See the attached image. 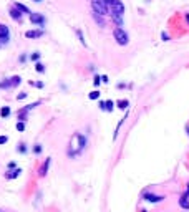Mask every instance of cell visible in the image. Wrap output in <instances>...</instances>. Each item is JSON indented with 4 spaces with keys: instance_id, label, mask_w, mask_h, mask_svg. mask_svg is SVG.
<instances>
[{
    "instance_id": "6da1fadb",
    "label": "cell",
    "mask_w": 189,
    "mask_h": 212,
    "mask_svg": "<svg viewBox=\"0 0 189 212\" xmlns=\"http://www.w3.org/2000/svg\"><path fill=\"white\" fill-rule=\"evenodd\" d=\"M85 146H86V138L83 136V134H75V136L71 138V148H70L68 154L73 157L75 154H78V152L83 151Z\"/></svg>"
},
{
    "instance_id": "7a4b0ae2",
    "label": "cell",
    "mask_w": 189,
    "mask_h": 212,
    "mask_svg": "<svg viewBox=\"0 0 189 212\" xmlns=\"http://www.w3.org/2000/svg\"><path fill=\"white\" fill-rule=\"evenodd\" d=\"M113 35H115V40L118 42V45H121V46L128 45L129 37H128V33H126V32L123 30V28L116 27V28H115V32H113Z\"/></svg>"
},
{
    "instance_id": "3957f363",
    "label": "cell",
    "mask_w": 189,
    "mask_h": 212,
    "mask_svg": "<svg viewBox=\"0 0 189 212\" xmlns=\"http://www.w3.org/2000/svg\"><path fill=\"white\" fill-rule=\"evenodd\" d=\"M91 7H93V12L100 13V15L108 13V5L105 3V0H91Z\"/></svg>"
},
{
    "instance_id": "277c9868",
    "label": "cell",
    "mask_w": 189,
    "mask_h": 212,
    "mask_svg": "<svg viewBox=\"0 0 189 212\" xmlns=\"http://www.w3.org/2000/svg\"><path fill=\"white\" fill-rule=\"evenodd\" d=\"M30 22L33 23V25L43 27V25H45V17L40 15V13H30Z\"/></svg>"
},
{
    "instance_id": "5b68a950",
    "label": "cell",
    "mask_w": 189,
    "mask_h": 212,
    "mask_svg": "<svg viewBox=\"0 0 189 212\" xmlns=\"http://www.w3.org/2000/svg\"><path fill=\"white\" fill-rule=\"evenodd\" d=\"M8 38H10V30H8V27H7V25H2V23H0V42L7 43V42H8Z\"/></svg>"
},
{
    "instance_id": "8992f818",
    "label": "cell",
    "mask_w": 189,
    "mask_h": 212,
    "mask_svg": "<svg viewBox=\"0 0 189 212\" xmlns=\"http://www.w3.org/2000/svg\"><path fill=\"white\" fill-rule=\"evenodd\" d=\"M143 197L146 201H149V202H161V201H164L163 196H156V194H151V192H144Z\"/></svg>"
},
{
    "instance_id": "52a82bcc",
    "label": "cell",
    "mask_w": 189,
    "mask_h": 212,
    "mask_svg": "<svg viewBox=\"0 0 189 212\" xmlns=\"http://www.w3.org/2000/svg\"><path fill=\"white\" fill-rule=\"evenodd\" d=\"M113 12L118 13V15H124V5H123V2H121V0H115V3H113Z\"/></svg>"
},
{
    "instance_id": "ba28073f",
    "label": "cell",
    "mask_w": 189,
    "mask_h": 212,
    "mask_svg": "<svg viewBox=\"0 0 189 212\" xmlns=\"http://www.w3.org/2000/svg\"><path fill=\"white\" fill-rule=\"evenodd\" d=\"M42 35H43L42 30H28V32L25 33L27 38H40Z\"/></svg>"
},
{
    "instance_id": "9c48e42d",
    "label": "cell",
    "mask_w": 189,
    "mask_h": 212,
    "mask_svg": "<svg viewBox=\"0 0 189 212\" xmlns=\"http://www.w3.org/2000/svg\"><path fill=\"white\" fill-rule=\"evenodd\" d=\"M111 17H113V22H115L119 28L123 27V15H118V13H115V12H113V13H111Z\"/></svg>"
},
{
    "instance_id": "30bf717a",
    "label": "cell",
    "mask_w": 189,
    "mask_h": 212,
    "mask_svg": "<svg viewBox=\"0 0 189 212\" xmlns=\"http://www.w3.org/2000/svg\"><path fill=\"white\" fill-rule=\"evenodd\" d=\"M50 162H52V159L50 157H48L47 159V161L45 162H43V166H42V169H40V176L43 177V176H45L47 174V171H48V167H50Z\"/></svg>"
},
{
    "instance_id": "8fae6325",
    "label": "cell",
    "mask_w": 189,
    "mask_h": 212,
    "mask_svg": "<svg viewBox=\"0 0 189 212\" xmlns=\"http://www.w3.org/2000/svg\"><path fill=\"white\" fill-rule=\"evenodd\" d=\"M20 172H22V169H15V171H13V172H5V177H7V179H15V177H18V176H20Z\"/></svg>"
},
{
    "instance_id": "7c38bea8",
    "label": "cell",
    "mask_w": 189,
    "mask_h": 212,
    "mask_svg": "<svg viewBox=\"0 0 189 212\" xmlns=\"http://www.w3.org/2000/svg\"><path fill=\"white\" fill-rule=\"evenodd\" d=\"M179 205H181L182 209L189 210V199H187V197H184V196H181V199H179Z\"/></svg>"
},
{
    "instance_id": "4fadbf2b",
    "label": "cell",
    "mask_w": 189,
    "mask_h": 212,
    "mask_svg": "<svg viewBox=\"0 0 189 212\" xmlns=\"http://www.w3.org/2000/svg\"><path fill=\"white\" fill-rule=\"evenodd\" d=\"M10 15H12L13 20H20V18H22V12L18 10V8H12V10H10Z\"/></svg>"
},
{
    "instance_id": "5bb4252c",
    "label": "cell",
    "mask_w": 189,
    "mask_h": 212,
    "mask_svg": "<svg viewBox=\"0 0 189 212\" xmlns=\"http://www.w3.org/2000/svg\"><path fill=\"white\" fill-rule=\"evenodd\" d=\"M93 18L96 20V23H98L100 27H105V20H103V15H100V13L93 12Z\"/></svg>"
},
{
    "instance_id": "9a60e30c",
    "label": "cell",
    "mask_w": 189,
    "mask_h": 212,
    "mask_svg": "<svg viewBox=\"0 0 189 212\" xmlns=\"http://www.w3.org/2000/svg\"><path fill=\"white\" fill-rule=\"evenodd\" d=\"M0 116H2V118L10 116V108H8V106H3V108L0 109Z\"/></svg>"
},
{
    "instance_id": "2e32d148",
    "label": "cell",
    "mask_w": 189,
    "mask_h": 212,
    "mask_svg": "<svg viewBox=\"0 0 189 212\" xmlns=\"http://www.w3.org/2000/svg\"><path fill=\"white\" fill-rule=\"evenodd\" d=\"M15 8H18V10L23 12V13H32L30 10H28V7H25L23 3H15Z\"/></svg>"
},
{
    "instance_id": "e0dca14e",
    "label": "cell",
    "mask_w": 189,
    "mask_h": 212,
    "mask_svg": "<svg viewBox=\"0 0 189 212\" xmlns=\"http://www.w3.org/2000/svg\"><path fill=\"white\" fill-rule=\"evenodd\" d=\"M128 106H129L128 99H119V101H118V108H121V109H126Z\"/></svg>"
},
{
    "instance_id": "ac0fdd59",
    "label": "cell",
    "mask_w": 189,
    "mask_h": 212,
    "mask_svg": "<svg viewBox=\"0 0 189 212\" xmlns=\"http://www.w3.org/2000/svg\"><path fill=\"white\" fill-rule=\"evenodd\" d=\"M12 83H10V80H3V81H0V88H10Z\"/></svg>"
},
{
    "instance_id": "d6986e66",
    "label": "cell",
    "mask_w": 189,
    "mask_h": 212,
    "mask_svg": "<svg viewBox=\"0 0 189 212\" xmlns=\"http://www.w3.org/2000/svg\"><path fill=\"white\" fill-rule=\"evenodd\" d=\"M20 81H22L20 76H13V78L10 80V83H12V86H18V85H20Z\"/></svg>"
},
{
    "instance_id": "ffe728a7",
    "label": "cell",
    "mask_w": 189,
    "mask_h": 212,
    "mask_svg": "<svg viewBox=\"0 0 189 212\" xmlns=\"http://www.w3.org/2000/svg\"><path fill=\"white\" fill-rule=\"evenodd\" d=\"M100 98V91H91L90 93V99H98Z\"/></svg>"
},
{
    "instance_id": "44dd1931",
    "label": "cell",
    "mask_w": 189,
    "mask_h": 212,
    "mask_svg": "<svg viewBox=\"0 0 189 212\" xmlns=\"http://www.w3.org/2000/svg\"><path fill=\"white\" fill-rule=\"evenodd\" d=\"M17 129H18V131H25V123H23V121H18V123H17Z\"/></svg>"
},
{
    "instance_id": "7402d4cb",
    "label": "cell",
    "mask_w": 189,
    "mask_h": 212,
    "mask_svg": "<svg viewBox=\"0 0 189 212\" xmlns=\"http://www.w3.org/2000/svg\"><path fill=\"white\" fill-rule=\"evenodd\" d=\"M106 111H113V101H106Z\"/></svg>"
},
{
    "instance_id": "603a6c76",
    "label": "cell",
    "mask_w": 189,
    "mask_h": 212,
    "mask_svg": "<svg viewBox=\"0 0 189 212\" xmlns=\"http://www.w3.org/2000/svg\"><path fill=\"white\" fill-rule=\"evenodd\" d=\"M17 149H18V152H22V154H23V152H27V146H25V144H18V148H17Z\"/></svg>"
},
{
    "instance_id": "cb8c5ba5",
    "label": "cell",
    "mask_w": 189,
    "mask_h": 212,
    "mask_svg": "<svg viewBox=\"0 0 189 212\" xmlns=\"http://www.w3.org/2000/svg\"><path fill=\"white\" fill-rule=\"evenodd\" d=\"M37 71L38 73H43V71H45V66H43L42 63H37Z\"/></svg>"
},
{
    "instance_id": "d4e9b609",
    "label": "cell",
    "mask_w": 189,
    "mask_h": 212,
    "mask_svg": "<svg viewBox=\"0 0 189 212\" xmlns=\"http://www.w3.org/2000/svg\"><path fill=\"white\" fill-rule=\"evenodd\" d=\"M33 152H35V154H40L42 152V146H40V144H37V146L33 148Z\"/></svg>"
},
{
    "instance_id": "484cf974",
    "label": "cell",
    "mask_w": 189,
    "mask_h": 212,
    "mask_svg": "<svg viewBox=\"0 0 189 212\" xmlns=\"http://www.w3.org/2000/svg\"><path fill=\"white\" fill-rule=\"evenodd\" d=\"M30 58H32L33 61H37L38 58H40V53H32V56H30Z\"/></svg>"
},
{
    "instance_id": "4316f807",
    "label": "cell",
    "mask_w": 189,
    "mask_h": 212,
    "mask_svg": "<svg viewBox=\"0 0 189 212\" xmlns=\"http://www.w3.org/2000/svg\"><path fill=\"white\" fill-rule=\"evenodd\" d=\"M161 38H163L164 42H168V40H169V35H168L166 32H163V33H161Z\"/></svg>"
},
{
    "instance_id": "83f0119b",
    "label": "cell",
    "mask_w": 189,
    "mask_h": 212,
    "mask_svg": "<svg viewBox=\"0 0 189 212\" xmlns=\"http://www.w3.org/2000/svg\"><path fill=\"white\" fill-rule=\"evenodd\" d=\"M76 33H78V37H80V40H81V43H83V45H86V42L83 40V35H81V30H76Z\"/></svg>"
},
{
    "instance_id": "f1b7e54d",
    "label": "cell",
    "mask_w": 189,
    "mask_h": 212,
    "mask_svg": "<svg viewBox=\"0 0 189 212\" xmlns=\"http://www.w3.org/2000/svg\"><path fill=\"white\" fill-rule=\"evenodd\" d=\"M8 141V138L7 136H0V144H5Z\"/></svg>"
},
{
    "instance_id": "f546056e",
    "label": "cell",
    "mask_w": 189,
    "mask_h": 212,
    "mask_svg": "<svg viewBox=\"0 0 189 212\" xmlns=\"http://www.w3.org/2000/svg\"><path fill=\"white\" fill-rule=\"evenodd\" d=\"M100 81H101V78H100L98 75H96V76H95V81H93V83H95V86H98V85H100Z\"/></svg>"
},
{
    "instance_id": "4dcf8cb0",
    "label": "cell",
    "mask_w": 189,
    "mask_h": 212,
    "mask_svg": "<svg viewBox=\"0 0 189 212\" xmlns=\"http://www.w3.org/2000/svg\"><path fill=\"white\" fill-rule=\"evenodd\" d=\"M100 109H106V101H100Z\"/></svg>"
},
{
    "instance_id": "1f68e13d",
    "label": "cell",
    "mask_w": 189,
    "mask_h": 212,
    "mask_svg": "<svg viewBox=\"0 0 189 212\" xmlns=\"http://www.w3.org/2000/svg\"><path fill=\"white\" fill-rule=\"evenodd\" d=\"M32 85H35L37 88H43V83H42V81H38V83H33V81H32Z\"/></svg>"
},
{
    "instance_id": "d6a6232c",
    "label": "cell",
    "mask_w": 189,
    "mask_h": 212,
    "mask_svg": "<svg viewBox=\"0 0 189 212\" xmlns=\"http://www.w3.org/2000/svg\"><path fill=\"white\" fill-rule=\"evenodd\" d=\"M17 98H18V99H23V98H27V93H20V95L17 96Z\"/></svg>"
},
{
    "instance_id": "836d02e7",
    "label": "cell",
    "mask_w": 189,
    "mask_h": 212,
    "mask_svg": "<svg viewBox=\"0 0 189 212\" xmlns=\"http://www.w3.org/2000/svg\"><path fill=\"white\" fill-rule=\"evenodd\" d=\"M105 3H106V5H113L115 0H105Z\"/></svg>"
},
{
    "instance_id": "e575fe53",
    "label": "cell",
    "mask_w": 189,
    "mask_h": 212,
    "mask_svg": "<svg viewBox=\"0 0 189 212\" xmlns=\"http://www.w3.org/2000/svg\"><path fill=\"white\" fill-rule=\"evenodd\" d=\"M184 197H187V199H189V184H187V189H186V192H184Z\"/></svg>"
},
{
    "instance_id": "d590c367",
    "label": "cell",
    "mask_w": 189,
    "mask_h": 212,
    "mask_svg": "<svg viewBox=\"0 0 189 212\" xmlns=\"http://www.w3.org/2000/svg\"><path fill=\"white\" fill-rule=\"evenodd\" d=\"M8 169H15V162H10V164H8Z\"/></svg>"
},
{
    "instance_id": "8d00e7d4",
    "label": "cell",
    "mask_w": 189,
    "mask_h": 212,
    "mask_svg": "<svg viewBox=\"0 0 189 212\" xmlns=\"http://www.w3.org/2000/svg\"><path fill=\"white\" fill-rule=\"evenodd\" d=\"M186 20H187V23H189V13H187V15H186Z\"/></svg>"
},
{
    "instance_id": "74e56055",
    "label": "cell",
    "mask_w": 189,
    "mask_h": 212,
    "mask_svg": "<svg viewBox=\"0 0 189 212\" xmlns=\"http://www.w3.org/2000/svg\"><path fill=\"white\" fill-rule=\"evenodd\" d=\"M186 131H187V134H189V126H187V128H186Z\"/></svg>"
},
{
    "instance_id": "f35d334b",
    "label": "cell",
    "mask_w": 189,
    "mask_h": 212,
    "mask_svg": "<svg viewBox=\"0 0 189 212\" xmlns=\"http://www.w3.org/2000/svg\"><path fill=\"white\" fill-rule=\"evenodd\" d=\"M33 2H42V0H33Z\"/></svg>"
},
{
    "instance_id": "ab89813d",
    "label": "cell",
    "mask_w": 189,
    "mask_h": 212,
    "mask_svg": "<svg viewBox=\"0 0 189 212\" xmlns=\"http://www.w3.org/2000/svg\"><path fill=\"white\" fill-rule=\"evenodd\" d=\"M141 212H146V210H141Z\"/></svg>"
}]
</instances>
